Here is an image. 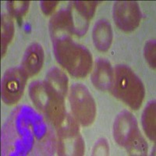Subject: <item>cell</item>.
I'll return each instance as SVG.
<instances>
[{"label": "cell", "instance_id": "cell-1", "mask_svg": "<svg viewBox=\"0 0 156 156\" xmlns=\"http://www.w3.org/2000/svg\"><path fill=\"white\" fill-rule=\"evenodd\" d=\"M52 41L57 62L75 77L87 76L92 63L88 50L73 42L67 35L52 39Z\"/></svg>", "mask_w": 156, "mask_h": 156}, {"label": "cell", "instance_id": "cell-2", "mask_svg": "<svg viewBox=\"0 0 156 156\" xmlns=\"http://www.w3.org/2000/svg\"><path fill=\"white\" fill-rule=\"evenodd\" d=\"M30 96L36 108L40 110L48 122L58 127L66 115L64 97L46 81L33 82L30 86Z\"/></svg>", "mask_w": 156, "mask_h": 156}, {"label": "cell", "instance_id": "cell-3", "mask_svg": "<svg viewBox=\"0 0 156 156\" xmlns=\"http://www.w3.org/2000/svg\"><path fill=\"white\" fill-rule=\"evenodd\" d=\"M111 91L115 98L135 110L140 108L145 94L140 79L126 65H118L114 69Z\"/></svg>", "mask_w": 156, "mask_h": 156}, {"label": "cell", "instance_id": "cell-4", "mask_svg": "<svg viewBox=\"0 0 156 156\" xmlns=\"http://www.w3.org/2000/svg\"><path fill=\"white\" fill-rule=\"evenodd\" d=\"M114 139L117 144L126 149L132 155H145L147 144L140 133L136 119L127 111L121 112L115 120Z\"/></svg>", "mask_w": 156, "mask_h": 156}, {"label": "cell", "instance_id": "cell-5", "mask_svg": "<svg viewBox=\"0 0 156 156\" xmlns=\"http://www.w3.org/2000/svg\"><path fill=\"white\" fill-rule=\"evenodd\" d=\"M69 102L73 115L82 126H87L94 122L96 105L85 86L81 83H75L71 87Z\"/></svg>", "mask_w": 156, "mask_h": 156}, {"label": "cell", "instance_id": "cell-6", "mask_svg": "<svg viewBox=\"0 0 156 156\" xmlns=\"http://www.w3.org/2000/svg\"><path fill=\"white\" fill-rule=\"evenodd\" d=\"M58 129V154L81 155L84 145L79 136V129L76 121L70 116H66Z\"/></svg>", "mask_w": 156, "mask_h": 156}, {"label": "cell", "instance_id": "cell-7", "mask_svg": "<svg viewBox=\"0 0 156 156\" xmlns=\"http://www.w3.org/2000/svg\"><path fill=\"white\" fill-rule=\"evenodd\" d=\"M27 75L22 68H11L2 76V100L6 105L16 104L23 96Z\"/></svg>", "mask_w": 156, "mask_h": 156}, {"label": "cell", "instance_id": "cell-8", "mask_svg": "<svg viewBox=\"0 0 156 156\" xmlns=\"http://www.w3.org/2000/svg\"><path fill=\"white\" fill-rule=\"evenodd\" d=\"M113 19L117 27L124 31L134 30L140 24L141 12L136 2L118 1L113 5Z\"/></svg>", "mask_w": 156, "mask_h": 156}, {"label": "cell", "instance_id": "cell-9", "mask_svg": "<svg viewBox=\"0 0 156 156\" xmlns=\"http://www.w3.org/2000/svg\"><path fill=\"white\" fill-rule=\"evenodd\" d=\"M113 77V69L108 61L105 58L96 60L91 74V82L96 88L100 90H111Z\"/></svg>", "mask_w": 156, "mask_h": 156}, {"label": "cell", "instance_id": "cell-10", "mask_svg": "<svg viewBox=\"0 0 156 156\" xmlns=\"http://www.w3.org/2000/svg\"><path fill=\"white\" fill-rule=\"evenodd\" d=\"M44 51L37 43L27 47L22 58L21 68L27 76H33L41 70L44 62Z\"/></svg>", "mask_w": 156, "mask_h": 156}, {"label": "cell", "instance_id": "cell-11", "mask_svg": "<svg viewBox=\"0 0 156 156\" xmlns=\"http://www.w3.org/2000/svg\"><path fill=\"white\" fill-rule=\"evenodd\" d=\"M93 41L96 48L101 51H106L111 46L112 30L107 20H101L95 23L93 30Z\"/></svg>", "mask_w": 156, "mask_h": 156}, {"label": "cell", "instance_id": "cell-12", "mask_svg": "<svg viewBox=\"0 0 156 156\" xmlns=\"http://www.w3.org/2000/svg\"><path fill=\"white\" fill-rule=\"evenodd\" d=\"M45 81L61 95L65 97L67 91L68 80L66 75L56 67L52 68L46 74Z\"/></svg>", "mask_w": 156, "mask_h": 156}, {"label": "cell", "instance_id": "cell-13", "mask_svg": "<svg viewBox=\"0 0 156 156\" xmlns=\"http://www.w3.org/2000/svg\"><path fill=\"white\" fill-rule=\"evenodd\" d=\"M142 126L150 140H155V101H151L142 114Z\"/></svg>", "mask_w": 156, "mask_h": 156}, {"label": "cell", "instance_id": "cell-14", "mask_svg": "<svg viewBox=\"0 0 156 156\" xmlns=\"http://www.w3.org/2000/svg\"><path fill=\"white\" fill-rule=\"evenodd\" d=\"M14 34V24L12 18L8 15L2 16V53L6 51L8 44L10 43Z\"/></svg>", "mask_w": 156, "mask_h": 156}, {"label": "cell", "instance_id": "cell-15", "mask_svg": "<svg viewBox=\"0 0 156 156\" xmlns=\"http://www.w3.org/2000/svg\"><path fill=\"white\" fill-rule=\"evenodd\" d=\"M30 2L27 1H11L7 2L9 13L15 17H21L26 14L29 9Z\"/></svg>", "mask_w": 156, "mask_h": 156}, {"label": "cell", "instance_id": "cell-16", "mask_svg": "<svg viewBox=\"0 0 156 156\" xmlns=\"http://www.w3.org/2000/svg\"><path fill=\"white\" fill-rule=\"evenodd\" d=\"M98 2H73V5L87 20L92 18Z\"/></svg>", "mask_w": 156, "mask_h": 156}, {"label": "cell", "instance_id": "cell-17", "mask_svg": "<svg viewBox=\"0 0 156 156\" xmlns=\"http://www.w3.org/2000/svg\"><path fill=\"white\" fill-rule=\"evenodd\" d=\"M144 56L149 66L155 69V41H148L144 47Z\"/></svg>", "mask_w": 156, "mask_h": 156}, {"label": "cell", "instance_id": "cell-18", "mask_svg": "<svg viewBox=\"0 0 156 156\" xmlns=\"http://www.w3.org/2000/svg\"><path fill=\"white\" fill-rule=\"evenodd\" d=\"M109 152L108 142L105 139H101L96 143L93 150V155H108Z\"/></svg>", "mask_w": 156, "mask_h": 156}, {"label": "cell", "instance_id": "cell-19", "mask_svg": "<svg viewBox=\"0 0 156 156\" xmlns=\"http://www.w3.org/2000/svg\"><path fill=\"white\" fill-rule=\"evenodd\" d=\"M40 3H41L40 5H41L42 12L45 15H49L53 12V10L55 9V6L58 3V2H53V1H48V2H46V1H42Z\"/></svg>", "mask_w": 156, "mask_h": 156}]
</instances>
